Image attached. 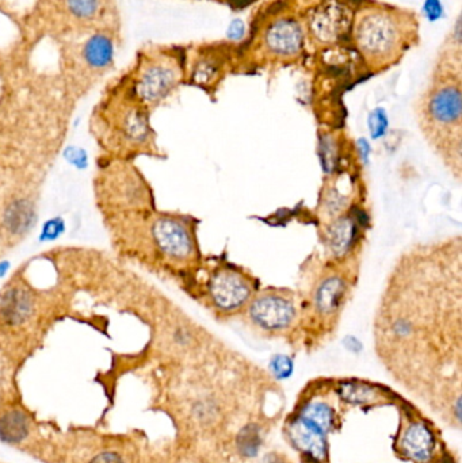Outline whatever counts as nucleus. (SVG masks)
I'll return each mask as SVG.
<instances>
[{
	"label": "nucleus",
	"instance_id": "nucleus-13",
	"mask_svg": "<svg viewBox=\"0 0 462 463\" xmlns=\"http://www.w3.org/2000/svg\"><path fill=\"white\" fill-rule=\"evenodd\" d=\"M37 220L36 205L30 198L17 196L3 208V228L11 237H22L33 229Z\"/></svg>",
	"mask_w": 462,
	"mask_h": 463
},
{
	"label": "nucleus",
	"instance_id": "nucleus-1",
	"mask_svg": "<svg viewBox=\"0 0 462 463\" xmlns=\"http://www.w3.org/2000/svg\"><path fill=\"white\" fill-rule=\"evenodd\" d=\"M386 368L431 404L461 389V240L407 252L374 321Z\"/></svg>",
	"mask_w": 462,
	"mask_h": 463
},
{
	"label": "nucleus",
	"instance_id": "nucleus-9",
	"mask_svg": "<svg viewBox=\"0 0 462 463\" xmlns=\"http://www.w3.org/2000/svg\"><path fill=\"white\" fill-rule=\"evenodd\" d=\"M179 79V68L171 58L141 55L132 72L122 77V81L131 95L150 110L173 93Z\"/></svg>",
	"mask_w": 462,
	"mask_h": 463
},
{
	"label": "nucleus",
	"instance_id": "nucleus-24",
	"mask_svg": "<svg viewBox=\"0 0 462 463\" xmlns=\"http://www.w3.org/2000/svg\"><path fill=\"white\" fill-rule=\"evenodd\" d=\"M268 463H291L285 459V457H279V455H272L270 457L269 462Z\"/></svg>",
	"mask_w": 462,
	"mask_h": 463
},
{
	"label": "nucleus",
	"instance_id": "nucleus-16",
	"mask_svg": "<svg viewBox=\"0 0 462 463\" xmlns=\"http://www.w3.org/2000/svg\"><path fill=\"white\" fill-rule=\"evenodd\" d=\"M114 42L107 34L95 33L86 41L81 56L93 71H106L114 61Z\"/></svg>",
	"mask_w": 462,
	"mask_h": 463
},
{
	"label": "nucleus",
	"instance_id": "nucleus-22",
	"mask_svg": "<svg viewBox=\"0 0 462 463\" xmlns=\"http://www.w3.org/2000/svg\"><path fill=\"white\" fill-rule=\"evenodd\" d=\"M425 13L430 20H437L442 14V6L438 0H427Z\"/></svg>",
	"mask_w": 462,
	"mask_h": 463
},
{
	"label": "nucleus",
	"instance_id": "nucleus-11",
	"mask_svg": "<svg viewBox=\"0 0 462 463\" xmlns=\"http://www.w3.org/2000/svg\"><path fill=\"white\" fill-rule=\"evenodd\" d=\"M348 281L341 272H324L310 288L309 309L316 318L331 323L338 318L348 295Z\"/></svg>",
	"mask_w": 462,
	"mask_h": 463
},
{
	"label": "nucleus",
	"instance_id": "nucleus-5",
	"mask_svg": "<svg viewBox=\"0 0 462 463\" xmlns=\"http://www.w3.org/2000/svg\"><path fill=\"white\" fill-rule=\"evenodd\" d=\"M145 224L144 239L150 250L164 264L183 267L192 264L198 257V244L193 225L182 215L157 213L143 214Z\"/></svg>",
	"mask_w": 462,
	"mask_h": 463
},
{
	"label": "nucleus",
	"instance_id": "nucleus-21",
	"mask_svg": "<svg viewBox=\"0 0 462 463\" xmlns=\"http://www.w3.org/2000/svg\"><path fill=\"white\" fill-rule=\"evenodd\" d=\"M64 231V222L62 220H49V222L44 227L42 233H41V239L44 241H51L58 239V236Z\"/></svg>",
	"mask_w": 462,
	"mask_h": 463
},
{
	"label": "nucleus",
	"instance_id": "nucleus-12",
	"mask_svg": "<svg viewBox=\"0 0 462 463\" xmlns=\"http://www.w3.org/2000/svg\"><path fill=\"white\" fill-rule=\"evenodd\" d=\"M34 295L22 286H11L0 295V323L8 328L29 324L36 314Z\"/></svg>",
	"mask_w": 462,
	"mask_h": 463
},
{
	"label": "nucleus",
	"instance_id": "nucleus-25",
	"mask_svg": "<svg viewBox=\"0 0 462 463\" xmlns=\"http://www.w3.org/2000/svg\"><path fill=\"white\" fill-rule=\"evenodd\" d=\"M303 463H316V462H310V461H301Z\"/></svg>",
	"mask_w": 462,
	"mask_h": 463
},
{
	"label": "nucleus",
	"instance_id": "nucleus-8",
	"mask_svg": "<svg viewBox=\"0 0 462 463\" xmlns=\"http://www.w3.org/2000/svg\"><path fill=\"white\" fill-rule=\"evenodd\" d=\"M258 291L256 281L233 264H220L208 276L204 297L218 317L242 314Z\"/></svg>",
	"mask_w": 462,
	"mask_h": 463
},
{
	"label": "nucleus",
	"instance_id": "nucleus-6",
	"mask_svg": "<svg viewBox=\"0 0 462 463\" xmlns=\"http://www.w3.org/2000/svg\"><path fill=\"white\" fill-rule=\"evenodd\" d=\"M251 328L266 337L286 336L300 321V305L288 289L258 290L242 313Z\"/></svg>",
	"mask_w": 462,
	"mask_h": 463
},
{
	"label": "nucleus",
	"instance_id": "nucleus-18",
	"mask_svg": "<svg viewBox=\"0 0 462 463\" xmlns=\"http://www.w3.org/2000/svg\"><path fill=\"white\" fill-rule=\"evenodd\" d=\"M98 0H67L68 11L80 20L91 18L97 13Z\"/></svg>",
	"mask_w": 462,
	"mask_h": 463
},
{
	"label": "nucleus",
	"instance_id": "nucleus-15",
	"mask_svg": "<svg viewBox=\"0 0 462 463\" xmlns=\"http://www.w3.org/2000/svg\"><path fill=\"white\" fill-rule=\"evenodd\" d=\"M266 45L271 53L279 58H290L301 51L303 33L300 26L293 20H279L268 32Z\"/></svg>",
	"mask_w": 462,
	"mask_h": 463
},
{
	"label": "nucleus",
	"instance_id": "nucleus-17",
	"mask_svg": "<svg viewBox=\"0 0 462 463\" xmlns=\"http://www.w3.org/2000/svg\"><path fill=\"white\" fill-rule=\"evenodd\" d=\"M29 432V423L18 410L7 413L0 420V439L7 443H20Z\"/></svg>",
	"mask_w": 462,
	"mask_h": 463
},
{
	"label": "nucleus",
	"instance_id": "nucleus-23",
	"mask_svg": "<svg viewBox=\"0 0 462 463\" xmlns=\"http://www.w3.org/2000/svg\"><path fill=\"white\" fill-rule=\"evenodd\" d=\"M90 463H124V461L116 452H102Z\"/></svg>",
	"mask_w": 462,
	"mask_h": 463
},
{
	"label": "nucleus",
	"instance_id": "nucleus-4",
	"mask_svg": "<svg viewBox=\"0 0 462 463\" xmlns=\"http://www.w3.org/2000/svg\"><path fill=\"white\" fill-rule=\"evenodd\" d=\"M399 424L393 439L395 455L409 463H442L453 455L442 439V434L416 406L400 400Z\"/></svg>",
	"mask_w": 462,
	"mask_h": 463
},
{
	"label": "nucleus",
	"instance_id": "nucleus-20",
	"mask_svg": "<svg viewBox=\"0 0 462 463\" xmlns=\"http://www.w3.org/2000/svg\"><path fill=\"white\" fill-rule=\"evenodd\" d=\"M271 367H272L274 374L278 378H286L288 375H290V373H291L293 365H291V361H290L288 356L278 355V356L274 358V361L271 363Z\"/></svg>",
	"mask_w": 462,
	"mask_h": 463
},
{
	"label": "nucleus",
	"instance_id": "nucleus-7",
	"mask_svg": "<svg viewBox=\"0 0 462 463\" xmlns=\"http://www.w3.org/2000/svg\"><path fill=\"white\" fill-rule=\"evenodd\" d=\"M396 13L371 10L358 18L355 41L369 61L384 64L402 52L404 45V25Z\"/></svg>",
	"mask_w": 462,
	"mask_h": 463
},
{
	"label": "nucleus",
	"instance_id": "nucleus-3",
	"mask_svg": "<svg viewBox=\"0 0 462 463\" xmlns=\"http://www.w3.org/2000/svg\"><path fill=\"white\" fill-rule=\"evenodd\" d=\"M421 126L428 144L456 177L461 176L462 94L460 79L443 77L421 105Z\"/></svg>",
	"mask_w": 462,
	"mask_h": 463
},
{
	"label": "nucleus",
	"instance_id": "nucleus-14",
	"mask_svg": "<svg viewBox=\"0 0 462 463\" xmlns=\"http://www.w3.org/2000/svg\"><path fill=\"white\" fill-rule=\"evenodd\" d=\"M358 224L351 215H339L331 221L326 231V246L334 259H345L354 250L358 237Z\"/></svg>",
	"mask_w": 462,
	"mask_h": 463
},
{
	"label": "nucleus",
	"instance_id": "nucleus-19",
	"mask_svg": "<svg viewBox=\"0 0 462 463\" xmlns=\"http://www.w3.org/2000/svg\"><path fill=\"white\" fill-rule=\"evenodd\" d=\"M369 126H370V132L374 138H378L385 133L386 128H388V119H386L385 114L383 110H377L373 112V114L370 116L369 119Z\"/></svg>",
	"mask_w": 462,
	"mask_h": 463
},
{
	"label": "nucleus",
	"instance_id": "nucleus-2",
	"mask_svg": "<svg viewBox=\"0 0 462 463\" xmlns=\"http://www.w3.org/2000/svg\"><path fill=\"white\" fill-rule=\"evenodd\" d=\"M148 109L131 95L122 79L98 106V141L113 157L128 160L147 152L154 141Z\"/></svg>",
	"mask_w": 462,
	"mask_h": 463
},
{
	"label": "nucleus",
	"instance_id": "nucleus-10",
	"mask_svg": "<svg viewBox=\"0 0 462 463\" xmlns=\"http://www.w3.org/2000/svg\"><path fill=\"white\" fill-rule=\"evenodd\" d=\"M114 167L102 176L100 198L106 208L116 209L114 215L151 212L152 196L143 176L125 160L114 163Z\"/></svg>",
	"mask_w": 462,
	"mask_h": 463
}]
</instances>
